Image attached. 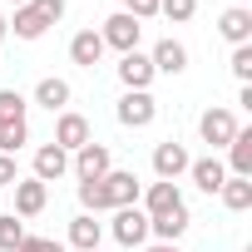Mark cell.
Returning <instances> with one entry per match:
<instances>
[{
	"mask_svg": "<svg viewBox=\"0 0 252 252\" xmlns=\"http://www.w3.org/2000/svg\"><path fill=\"white\" fill-rule=\"evenodd\" d=\"M55 20H64V0H30V5L15 10V40H40Z\"/></svg>",
	"mask_w": 252,
	"mask_h": 252,
	"instance_id": "cell-1",
	"label": "cell"
},
{
	"mask_svg": "<svg viewBox=\"0 0 252 252\" xmlns=\"http://www.w3.org/2000/svg\"><path fill=\"white\" fill-rule=\"evenodd\" d=\"M119 124H124V129H149V124L158 119V104H154V94L149 89H129V94H124L119 99Z\"/></svg>",
	"mask_w": 252,
	"mask_h": 252,
	"instance_id": "cell-2",
	"label": "cell"
},
{
	"mask_svg": "<svg viewBox=\"0 0 252 252\" xmlns=\"http://www.w3.org/2000/svg\"><path fill=\"white\" fill-rule=\"evenodd\" d=\"M139 30H144V25H139L134 15H124V10H119V15H109V20H104L99 40H104V50L114 45L119 55H129V50H139Z\"/></svg>",
	"mask_w": 252,
	"mask_h": 252,
	"instance_id": "cell-3",
	"label": "cell"
},
{
	"mask_svg": "<svg viewBox=\"0 0 252 252\" xmlns=\"http://www.w3.org/2000/svg\"><path fill=\"white\" fill-rule=\"evenodd\" d=\"M198 134H203V144H213V149H227V144H232V134H237V119H232V109H203V119H198Z\"/></svg>",
	"mask_w": 252,
	"mask_h": 252,
	"instance_id": "cell-4",
	"label": "cell"
},
{
	"mask_svg": "<svg viewBox=\"0 0 252 252\" xmlns=\"http://www.w3.org/2000/svg\"><path fill=\"white\" fill-rule=\"evenodd\" d=\"M114 168V158H109V144H84V149H74V173H79V183H94V178H104Z\"/></svg>",
	"mask_w": 252,
	"mask_h": 252,
	"instance_id": "cell-5",
	"label": "cell"
},
{
	"mask_svg": "<svg viewBox=\"0 0 252 252\" xmlns=\"http://www.w3.org/2000/svg\"><path fill=\"white\" fill-rule=\"evenodd\" d=\"M114 237L124 242V247H139L144 237H149V213L134 203V208H114Z\"/></svg>",
	"mask_w": 252,
	"mask_h": 252,
	"instance_id": "cell-6",
	"label": "cell"
},
{
	"mask_svg": "<svg viewBox=\"0 0 252 252\" xmlns=\"http://www.w3.org/2000/svg\"><path fill=\"white\" fill-rule=\"evenodd\" d=\"M104 193H109V208H134L144 188H139V178L129 168H109L104 173Z\"/></svg>",
	"mask_w": 252,
	"mask_h": 252,
	"instance_id": "cell-7",
	"label": "cell"
},
{
	"mask_svg": "<svg viewBox=\"0 0 252 252\" xmlns=\"http://www.w3.org/2000/svg\"><path fill=\"white\" fill-rule=\"evenodd\" d=\"M188 163H193V158H188V149H183V144H173V139L154 149V173H158L163 183H178V173H188Z\"/></svg>",
	"mask_w": 252,
	"mask_h": 252,
	"instance_id": "cell-8",
	"label": "cell"
},
{
	"mask_svg": "<svg viewBox=\"0 0 252 252\" xmlns=\"http://www.w3.org/2000/svg\"><path fill=\"white\" fill-rule=\"evenodd\" d=\"M45 203H50V183H40V178H20L15 183V218H40Z\"/></svg>",
	"mask_w": 252,
	"mask_h": 252,
	"instance_id": "cell-9",
	"label": "cell"
},
{
	"mask_svg": "<svg viewBox=\"0 0 252 252\" xmlns=\"http://www.w3.org/2000/svg\"><path fill=\"white\" fill-rule=\"evenodd\" d=\"M218 35H222L227 45H252V10H247V5L222 10V15H218Z\"/></svg>",
	"mask_w": 252,
	"mask_h": 252,
	"instance_id": "cell-10",
	"label": "cell"
},
{
	"mask_svg": "<svg viewBox=\"0 0 252 252\" xmlns=\"http://www.w3.org/2000/svg\"><path fill=\"white\" fill-rule=\"evenodd\" d=\"M50 144H60L64 154L84 149V144H89V119H84V114H60V124H55V139H50Z\"/></svg>",
	"mask_w": 252,
	"mask_h": 252,
	"instance_id": "cell-11",
	"label": "cell"
},
{
	"mask_svg": "<svg viewBox=\"0 0 252 252\" xmlns=\"http://www.w3.org/2000/svg\"><path fill=\"white\" fill-rule=\"evenodd\" d=\"M149 64H154V74H183L188 69V50L178 40H158L154 55H149Z\"/></svg>",
	"mask_w": 252,
	"mask_h": 252,
	"instance_id": "cell-12",
	"label": "cell"
},
{
	"mask_svg": "<svg viewBox=\"0 0 252 252\" xmlns=\"http://www.w3.org/2000/svg\"><path fill=\"white\" fill-rule=\"evenodd\" d=\"M64 173H69V154H64L60 144L35 149V178H40V183H55V178H64Z\"/></svg>",
	"mask_w": 252,
	"mask_h": 252,
	"instance_id": "cell-13",
	"label": "cell"
},
{
	"mask_svg": "<svg viewBox=\"0 0 252 252\" xmlns=\"http://www.w3.org/2000/svg\"><path fill=\"white\" fill-rule=\"evenodd\" d=\"M119 79H124V89H149V84H154V64H149V55L129 50V55L119 60Z\"/></svg>",
	"mask_w": 252,
	"mask_h": 252,
	"instance_id": "cell-14",
	"label": "cell"
},
{
	"mask_svg": "<svg viewBox=\"0 0 252 252\" xmlns=\"http://www.w3.org/2000/svg\"><path fill=\"white\" fill-rule=\"evenodd\" d=\"M69 60H74L79 69H94V64L104 60V40H99V30H79V35L69 40Z\"/></svg>",
	"mask_w": 252,
	"mask_h": 252,
	"instance_id": "cell-15",
	"label": "cell"
},
{
	"mask_svg": "<svg viewBox=\"0 0 252 252\" xmlns=\"http://www.w3.org/2000/svg\"><path fill=\"white\" fill-rule=\"evenodd\" d=\"M173 208H183V193H178V183H149V193H144V213L149 218H158V213H173Z\"/></svg>",
	"mask_w": 252,
	"mask_h": 252,
	"instance_id": "cell-16",
	"label": "cell"
},
{
	"mask_svg": "<svg viewBox=\"0 0 252 252\" xmlns=\"http://www.w3.org/2000/svg\"><path fill=\"white\" fill-rule=\"evenodd\" d=\"M99 237H104V222H99L94 213H79V218L69 222V242H74L79 252H99Z\"/></svg>",
	"mask_w": 252,
	"mask_h": 252,
	"instance_id": "cell-17",
	"label": "cell"
},
{
	"mask_svg": "<svg viewBox=\"0 0 252 252\" xmlns=\"http://www.w3.org/2000/svg\"><path fill=\"white\" fill-rule=\"evenodd\" d=\"M149 232H154L158 242H178V237L188 232V208H173V213H158V218H149Z\"/></svg>",
	"mask_w": 252,
	"mask_h": 252,
	"instance_id": "cell-18",
	"label": "cell"
},
{
	"mask_svg": "<svg viewBox=\"0 0 252 252\" xmlns=\"http://www.w3.org/2000/svg\"><path fill=\"white\" fill-rule=\"evenodd\" d=\"M227 158H232V178H252V129H237L232 134Z\"/></svg>",
	"mask_w": 252,
	"mask_h": 252,
	"instance_id": "cell-19",
	"label": "cell"
},
{
	"mask_svg": "<svg viewBox=\"0 0 252 252\" xmlns=\"http://www.w3.org/2000/svg\"><path fill=\"white\" fill-rule=\"evenodd\" d=\"M188 173H193V183H198L203 193H218V188L227 183V168H222L218 158H193V163H188Z\"/></svg>",
	"mask_w": 252,
	"mask_h": 252,
	"instance_id": "cell-20",
	"label": "cell"
},
{
	"mask_svg": "<svg viewBox=\"0 0 252 252\" xmlns=\"http://www.w3.org/2000/svg\"><path fill=\"white\" fill-rule=\"evenodd\" d=\"M218 198H222V208L247 213V208H252V178H227V183L218 188Z\"/></svg>",
	"mask_w": 252,
	"mask_h": 252,
	"instance_id": "cell-21",
	"label": "cell"
},
{
	"mask_svg": "<svg viewBox=\"0 0 252 252\" xmlns=\"http://www.w3.org/2000/svg\"><path fill=\"white\" fill-rule=\"evenodd\" d=\"M35 104H45L50 114H55V109H64V104H69V84H64V79H55V74H50V79H40V84H35Z\"/></svg>",
	"mask_w": 252,
	"mask_h": 252,
	"instance_id": "cell-22",
	"label": "cell"
},
{
	"mask_svg": "<svg viewBox=\"0 0 252 252\" xmlns=\"http://www.w3.org/2000/svg\"><path fill=\"white\" fill-rule=\"evenodd\" d=\"M79 203H84V213H114L109 208V193H104V178H94V183H79Z\"/></svg>",
	"mask_w": 252,
	"mask_h": 252,
	"instance_id": "cell-23",
	"label": "cell"
},
{
	"mask_svg": "<svg viewBox=\"0 0 252 252\" xmlns=\"http://www.w3.org/2000/svg\"><path fill=\"white\" fill-rule=\"evenodd\" d=\"M25 242V222L15 213H0V252H15Z\"/></svg>",
	"mask_w": 252,
	"mask_h": 252,
	"instance_id": "cell-24",
	"label": "cell"
},
{
	"mask_svg": "<svg viewBox=\"0 0 252 252\" xmlns=\"http://www.w3.org/2000/svg\"><path fill=\"white\" fill-rule=\"evenodd\" d=\"M25 119V94L20 89H0V124H20Z\"/></svg>",
	"mask_w": 252,
	"mask_h": 252,
	"instance_id": "cell-25",
	"label": "cell"
},
{
	"mask_svg": "<svg viewBox=\"0 0 252 252\" xmlns=\"http://www.w3.org/2000/svg\"><path fill=\"white\" fill-rule=\"evenodd\" d=\"M25 139H30V129H25V119H20V124H0V154H10V158H15Z\"/></svg>",
	"mask_w": 252,
	"mask_h": 252,
	"instance_id": "cell-26",
	"label": "cell"
},
{
	"mask_svg": "<svg viewBox=\"0 0 252 252\" xmlns=\"http://www.w3.org/2000/svg\"><path fill=\"white\" fill-rule=\"evenodd\" d=\"M227 69H232L242 84H252V45H232V60H227Z\"/></svg>",
	"mask_w": 252,
	"mask_h": 252,
	"instance_id": "cell-27",
	"label": "cell"
},
{
	"mask_svg": "<svg viewBox=\"0 0 252 252\" xmlns=\"http://www.w3.org/2000/svg\"><path fill=\"white\" fill-rule=\"evenodd\" d=\"M193 10H198V0H158V15H168L173 25L193 20Z\"/></svg>",
	"mask_w": 252,
	"mask_h": 252,
	"instance_id": "cell-28",
	"label": "cell"
},
{
	"mask_svg": "<svg viewBox=\"0 0 252 252\" xmlns=\"http://www.w3.org/2000/svg\"><path fill=\"white\" fill-rule=\"evenodd\" d=\"M124 15H134V20L144 25V20L158 15V0H124Z\"/></svg>",
	"mask_w": 252,
	"mask_h": 252,
	"instance_id": "cell-29",
	"label": "cell"
},
{
	"mask_svg": "<svg viewBox=\"0 0 252 252\" xmlns=\"http://www.w3.org/2000/svg\"><path fill=\"white\" fill-rule=\"evenodd\" d=\"M15 252H64V242H55V237H30V232H25V242H20Z\"/></svg>",
	"mask_w": 252,
	"mask_h": 252,
	"instance_id": "cell-30",
	"label": "cell"
},
{
	"mask_svg": "<svg viewBox=\"0 0 252 252\" xmlns=\"http://www.w3.org/2000/svg\"><path fill=\"white\" fill-rule=\"evenodd\" d=\"M20 183V173H15V158L10 154H0V188H15Z\"/></svg>",
	"mask_w": 252,
	"mask_h": 252,
	"instance_id": "cell-31",
	"label": "cell"
},
{
	"mask_svg": "<svg viewBox=\"0 0 252 252\" xmlns=\"http://www.w3.org/2000/svg\"><path fill=\"white\" fill-rule=\"evenodd\" d=\"M149 252H183V247H173V242H154Z\"/></svg>",
	"mask_w": 252,
	"mask_h": 252,
	"instance_id": "cell-32",
	"label": "cell"
},
{
	"mask_svg": "<svg viewBox=\"0 0 252 252\" xmlns=\"http://www.w3.org/2000/svg\"><path fill=\"white\" fill-rule=\"evenodd\" d=\"M5 35H10V25H5V15H0V40H5Z\"/></svg>",
	"mask_w": 252,
	"mask_h": 252,
	"instance_id": "cell-33",
	"label": "cell"
},
{
	"mask_svg": "<svg viewBox=\"0 0 252 252\" xmlns=\"http://www.w3.org/2000/svg\"><path fill=\"white\" fill-rule=\"evenodd\" d=\"M10 5H15V10H20V5H30V0H10Z\"/></svg>",
	"mask_w": 252,
	"mask_h": 252,
	"instance_id": "cell-34",
	"label": "cell"
},
{
	"mask_svg": "<svg viewBox=\"0 0 252 252\" xmlns=\"http://www.w3.org/2000/svg\"><path fill=\"white\" fill-rule=\"evenodd\" d=\"M232 5H247V0H232Z\"/></svg>",
	"mask_w": 252,
	"mask_h": 252,
	"instance_id": "cell-35",
	"label": "cell"
}]
</instances>
